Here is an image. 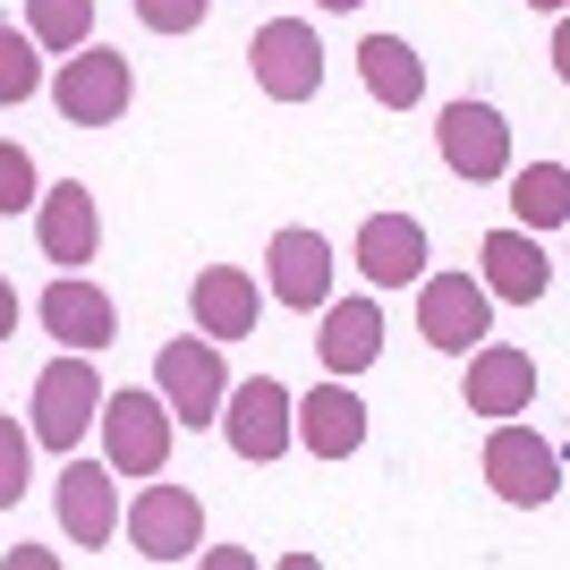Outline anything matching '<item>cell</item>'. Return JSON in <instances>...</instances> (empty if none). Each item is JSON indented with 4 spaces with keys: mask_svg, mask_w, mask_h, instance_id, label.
I'll use <instances>...</instances> for the list:
<instances>
[{
    "mask_svg": "<svg viewBox=\"0 0 570 570\" xmlns=\"http://www.w3.org/2000/svg\"><path fill=\"white\" fill-rule=\"evenodd\" d=\"M476 469H485V485H494L511 511H546V502L562 494V452H553L537 426H520V417H494Z\"/></svg>",
    "mask_w": 570,
    "mask_h": 570,
    "instance_id": "cell-3",
    "label": "cell"
},
{
    "mask_svg": "<svg viewBox=\"0 0 570 570\" xmlns=\"http://www.w3.org/2000/svg\"><path fill=\"white\" fill-rule=\"evenodd\" d=\"M35 196H43V170L26 145H0V214H35Z\"/></svg>",
    "mask_w": 570,
    "mask_h": 570,
    "instance_id": "cell-25",
    "label": "cell"
},
{
    "mask_svg": "<svg viewBox=\"0 0 570 570\" xmlns=\"http://www.w3.org/2000/svg\"><path fill=\"white\" fill-rule=\"evenodd\" d=\"M434 154H443L452 179L494 188L502 170H511V119H502L494 102H443V119H434Z\"/></svg>",
    "mask_w": 570,
    "mask_h": 570,
    "instance_id": "cell-7",
    "label": "cell"
},
{
    "mask_svg": "<svg viewBox=\"0 0 570 570\" xmlns=\"http://www.w3.org/2000/svg\"><path fill=\"white\" fill-rule=\"evenodd\" d=\"M460 366H469L460 401H469L476 417H528V401H537V357H528V350H511V341H476Z\"/></svg>",
    "mask_w": 570,
    "mask_h": 570,
    "instance_id": "cell-16",
    "label": "cell"
},
{
    "mask_svg": "<svg viewBox=\"0 0 570 570\" xmlns=\"http://www.w3.org/2000/svg\"><path fill=\"white\" fill-rule=\"evenodd\" d=\"M324 333H315V357H324V375H366L383 357V307L375 298H324Z\"/></svg>",
    "mask_w": 570,
    "mask_h": 570,
    "instance_id": "cell-20",
    "label": "cell"
},
{
    "mask_svg": "<svg viewBox=\"0 0 570 570\" xmlns=\"http://www.w3.org/2000/svg\"><path fill=\"white\" fill-rule=\"evenodd\" d=\"M18 315H26V307H18V289H9V282H0V341H9V333H18Z\"/></svg>",
    "mask_w": 570,
    "mask_h": 570,
    "instance_id": "cell-28",
    "label": "cell"
},
{
    "mask_svg": "<svg viewBox=\"0 0 570 570\" xmlns=\"http://www.w3.org/2000/svg\"><path fill=\"white\" fill-rule=\"evenodd\" d=\"M511 179V214H520V230H562L570 222V170L562 163H528V170H502Z\"/></svg>",
    "mask_w": 570,
    "mask_h": 570,
    "instance_id": "cell-22",
    "label": "cell"
},
{
    "mask_svg": "<svg viewBox=\"0 0 570 570\" xmlns=\"http://www.w3.org/2000/svg\"><path fill=\"white\" fill-rule=\"evenodd\" d=\"M154 392L179 426H214L222 417V392H230V366H222V341H163L154 350Z\"/></svg>",
    "mask_w": 570,
    "mask_h": 570,
    "instance_id": "cell-5",
    "label": "cell"
},
{
    "mask_svg": "<svg viewBox=\"0 0 570 570\" xmlns=\"http://www.w3.org/2000/svg\"><path fill=\"white\" fill-rule=\"evenodd\" d=\"M26 35H35V51L95 43V0H26Z\"/></svg>",
    "mask_w": 570,
    "mask_h": 570,
    "instance_id": "cell-23",
    "label": "cell"
},
{
    "mask_svg": "<svg viewBox=\"0 0 570 570\" xmlns=\"http://www.w3.org/2000/svg\"><path fill=\"white\" fill-rule=\"evenodd\" d=\"M188 315H196V333L205 341H247L256 333V315H264V289L247 264H205L188 289Z\"/></svg>",
    "mask_w": 570,
    "mask_h": 570,
    "instance_id": "cell-17",
    "label": "cell"
},
{
    "mask_svg": "<svg viewBox=\"0 0 570 570\" xmlns=\"http://www.w3.org/2000/svg\"><path fill=\"white\" fill-rule=\"evenodd\" d=\"M222 434H230V452L247 460V469H273V460L289 452V392L273 375H247L222 392Z\"/></svg>",
    "mask_w": 570,
    "mask_h": 570,
    "instance_id": "cell-11",
    "label": "cell"
},
{
    "mask_svg": "<svg viewBox=\"0 0 570 570\" xmlns=\"http://www.w3.org/2000/svg\"><path fill=\"white\" fill-rule=\"evenodd\" d=\"M26 460H35V434H26L18 417H0V511L26 502Z\"/></svg>",
    "mask_w": 570,
    "mask_h": 570,
    "instance_id": "cell-26",
    "label": "cell"
},
{
    "mask_svg": "<svg viewBox=\"0 0 570 570\" xmlns=\"http://www.w3.org/2000/svg\"><path fill=\"white\" fill-rule=\"evenodd\" d=\"M60 537H69L77 553H102L119 537V469L111 460L60 469Z\"/></svg>",
    "mask_w": 570,
    "mask_h": 570,
    "instance_id": "cell-15",
    "label": "cell"
},
{
    "mask_svg": "<svg viewBox=\"0 0 570 570\" xmlns=\"http://www.w3.org/2000/svg\"><path fill=\"white\" fill-rule=\"evenodd\" d=\"M247 69L273 102H315L324 95V35L307 18H264L247 43Z\"/></svg>",
    "mask_w": 570,
    "mask_h": 570,
    "instance_id": "cell-6",
    "label": "cell"
},
{
    "mask_svg": "<svg viewBox=\"0 0 570 570\" xmlns=\"http://www.w3.org/2000/svg\"><path fill=\"white\" fill-rule=\"evenodd\" d=\"M137 18L154 35H196V26L214 18V0H137Z\"/></svg>",
    "mask_w": 570,
    "mask_h": 570,
    "instance_id": "cell-27",
    "label": "cell"
},
{
    "mask_svg": "<svg viewBox=\"0 0 570 570\" xmlns=\"http://www.w3.org/2000/svg\"><path fill=\"white\" fill-rule=\"evenodd\" d=\"M350 256H357V273H366L375 289H401V282L426 273V222L417 214H366Z\"/></svg>",
    "mask_w": 570,
    "mask_h": 570,
    "instance_id": "cell-19",
    "label": "cell"
},
{
    "mask_svg": "<svg viewBox=\"0 0 570 570\" xmlns=\"http://www.w3.org/2000/svg\"><path fill=\"white\" fill-rule=\"evenodd\" d=\"M43 333L60 341V350H111V341H119L111 289H95L86 273H60V282L43 289Z\"/></svg>",
    "mask_w": 570,
    "mask_h": 570,
    "instance_id": "cell-18",
    "label": "cell"
},
{
    "mask_svg": "<svg viewBox=\"0 0 570 570\" xmlns=\"http://www.w3.org/2000/svg\"><path fill=\"white\" fill-rule=\"evenodd\" d=\"M289 443H298L307 460L366 452V401L350 392V375H324L315 392H289Z\"/></svg>",
    "mask_w": 570,
    "mask_h": 570,
    "instance_id": "cell-9",
    "label": "cell"
},
{
    "mask_svg": "<svg viewBox=\"0 0 570 570\" xmlns=\"http://www.w3.org/2000/svg\"><path fill=\"white\" fill-rule=\"evenodd\" d=\"M35 247H43L60 273H77V264H95L102 247V205L86 179H60V188L35 196Z\"/></svg>",
    "mask_w": 570,
    "mask_h": 570,
    "instance_id": "cell-13",
    "label": "cell"
},
{
    "mask_svg": "<svg viewBox=\"0 0 570 570\" xmlns=\"http://www.w3.org/2000/svg\"><path fill=\"white\" fill-rule=\"evenodd\" d=\"M95 426H102V460H111V469H128V476L170 469V434H179V417L163 409V392H102Z\"/></svg>",
    "mask_w": 570,
    "mask_h": 570,
    "instance_id": "cell-4",
    "label": "cell"
},
{
    "mask_svg": "<svg viewBox=\"0 0 570 570\" xmlns=\"http://www.w3.org/2000/svg\"><path fill=\"white\" fill-rule=\"evenodd\" d=\"M95 409H102V366L95 350H60L35 375V417H26V434L43 443V452H77L86 443V426H95Z\"/></svg>",
    "mask_w": 570,
    "mask_h": 570,
    "instance_id": "cell-1",
    "label": "cell"
},
{
    "mask_svg": "<svg viewBox=\"0 0 570 570\" xmlns=\"http://www.w3.org/2000/svg\"><path fill=\"white\" fill-rule=\"evenodd\" d=\"M51 102H60L69 128H111V119H128V102H137V69H128V51H102V43L60 51Z\"/></svg>",
    "mask_w": 570,
    "mask_h": 570,
    "instance_id": "cell-2",
    "label": "cell"
},
{
    "mask_svg": "<svg viewBox=\"0 0 570 570\" xmlns=\"http://www.w3.org/2000/svg\"><path fill=\"white\" fill-rule=\"evenodd\" d=\"M417 333L443 357H469L476 341L494 333V298L476 273H417Z\"/></svg>",
    "mask_w": 570,
    "mask_h": 570,
    "instance_id": "cell-8",
    "label": "cell"
},
{
    "mask_svg": "<svg viewBox=\"0 0 570 570\" xmlns=\"http://www.w3.org/2000/svg\"><path fill=\"white\" fill-rule=\"evenodd\" d=\"M315 9H357V0H315Z\"/></svg>",
    "mask_w": 570,
    "mask_h": 570,
    "instance_id": "cell-30",
    "label": "cell"
},
{
    "mask_svg": "<svg viewBox=\"0 0 570 570\" xmlns=\"http://www.w3.org/2000/svg\"><path fill=\"white\" fill-rule=\"evenodd\" d=\"M476 282H485V298H502V307H537L553 289V256L537 230H485V247H476Z\"/></svg>",
    "mask_w": 570,
    "mask_h": 570,
    "instance_id": "cell-14",
    "label": "cell"
},
{
    "mask_svg": "<svg viewBox=\"0 0 570 570\" xmlns=\"http://www.w3.org/2000/svg\"><path fill=\"white\" fill-rule=\"evenodd\" d=\"M528 9H546V18H553V9H562V0H528Z\"/></svg>",
    "mask_w": 570,
    "mask_h": 570,
    "instance_id": "cell-29",
    "label": "cell"
},
{
    "mask_svg": "<svg viewBox=\"0 0 570 570\" xmlns=\"http://www.w3.org/2000/svg\"><path fill=\"white\" fill-rule=\"evenodd\" d=\"M35 95H43V51L26 26H0V111H18Z\"/></svg>",
    "mask_w": 570,
    "mask_h": 570,
    "instance_id": "cell-24",
    "label": "cell"
},
{
    "mask_svg": "<svg viewBox=\"0 0 570 570\" xmlns=\"http://www.w3.org/2000/svg\"><path fill=\"white\" fill-rule=\"evenodd\" d=\"M264 289H273V307L289 315H315L324 298H333V238L324 230H273V247H264Z\"/></svg>",
    "mask_w": 570,
    "mask_h": 570,
    "instance_id": "cell-12",
    "label": "cell"
},
{
    "mask_svg": "<svg viewBox=\"0 0 570 570\" xmlns=\"http://www.w3.org/2000/svg\"><path fill=\"white\" fill-rule=\"evenodd\" d=\"M128 546L145 553V562H196L205 553V502L188 494V485H145L137 502H128Z\"/></svg>",
    "mask_w": 570,
    "mask_h": 570,
    "instance_id": "cell-10",
    "label": "cell"
},
{
    "mask_svg": "<svg viewBox=\"0 0 570 570\" xmlns=\"http://www.w3.org/2000/svg\"><path fill=\"white\" fill-rule=\"evenodd\" d=\"M357 77H366V95H375L383 111H417V102H426V60H417V43H401V35H366V43H357Z\"/></svg>",
    "mask_w": 570,
    "mask_h": 570,
    "instance_id": "cell-21",
    "label": "cell"
}]
</instances>
